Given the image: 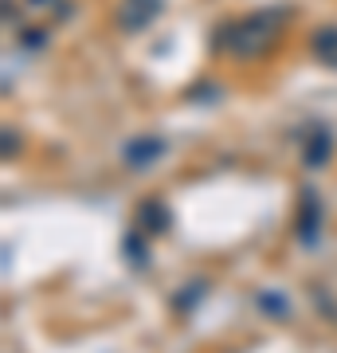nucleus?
Here are the masks:
<instances>
[{
	"mask_svg": "<svg viewBox=\"0 0 337 353\" xmlns=\"http://www.w3.org/2000/svg\"><path fill=\"white\" fill-rule=\"evenodd\" d=\"M204 294H208V283H204V279H192V283H185V287L173 294V310L176 314H192V310L204 303Z\"/></svg>",
	"mask_w": 337,
	"mask_h": 353,
	"instance_id": "nucleus-8",
	"label": "nucleus"
},
{
	"mask_svg": "<svg viewBox=\"0 0 337 353\" xmlns=\"http://www.w3.org/2000/svg\"><path fill=\"white\" fill-rule=\"evenodd\" d=\"M161 12H165V0H118L114 24L122 32H145Z\"/></svg>",
	"mask_w": 337,
	"mask_h": 353,
	"instance_id": "nucleus-2",
	"label": "nucleus"
},
{
	"mask_svg": "<svg viewBox=\"0 0 337 353\" xmlns=\"http://www.w3.org/2000/svg\"><path fill=\"white\" fill-rule=\"evenodd\" d=\"M43 43H48V32H39V28H28L24 32V48L36 51V48H43Z\"/></svg>",
	"mask_w": 337,
	"mask_h": 353,
	"instance_id": "nucleus-12",
	"label": "nucleus"
},
{
	"mask_svg": "<svg viewBox=\"0 0 337 353\" xmlns=\"http://www.w3.org/2000/svg\"><path fill=\"white\" fill-rule=\"evenodd\" d=\"M329 153H334V134L329 130H314L310 138L302 141V165L306 169H322L329 161Z\"/></svg>",
	"mask_w": 337,
	"mask_h": 353,
	"instance_id": "nucleus-6",
	"label": "nucleus"
},
{
	"mask_svg": "<svg viewBox=\"0 0 337 353\" xmlns=\"http://www.w3.org/2000/svg\"><path fill=\"white\" fill-rule=\"evenodd\" d=\"M138 228L145 236H165V232L173 228V212L165 208V201L150 196V201H141V208H138Z\"/></svg>",
	"mask_w": 337,
	"mask_h": 353,
	"instance_id": "nucleus-5",
	"label": "nucleus"
},
{
	"mask_svg": "<svg viewBox=\"0 0 337 353\" xmlns=\"http://www.w3.org/2000/svg\"><path fill=\"white\" fill-rule=\"evenodd\" d=\"M283 20H287L283 8H263V12H251L243 20H232L216 32V48H227L236 59H255L275 43Z\"/></svg>",
	"mask_w": 337,
	"mask_h": 353,
	"instance_id": "nucleus-1",
	"label": "nucleus"
},
{
	"mask_svg": "<svg viewBox=\"0 0 337 353\" xmlns=\"http://www.w3.org/2000/svg\"><path fill=\"white\" fill-rule=\"evenodd\" d=\"M12 153H20V134L4 130V157H12Z\"/></svg>",
	"mask_w": 337,
	"mask_h": 353,
	"instance_id": "nucleus-13",
	"label": "nucleus"
},
{
	"mask_svg": "<svg viewBox=\"0 0 337 353\" xmlns=\"http://www.w3.org/2000/svg\"><path fill=\"white\" fill-rule=\"evenodd\" d=\"M294 228H298V240L302 243H318V236H322V201H318L314 192H302Z\"/></svg>",
	"mask_w": 337,
	"mask_h": 353,
	"instance_id": "nucleus-4",
	"label": "nucleus"
},
{
	"mask_svg": "<svg viewBox=\"0 0 337 353\" xmlns=\"http://www.w3.org/2000/svg\"><path fill=\"white\" fill-rule=\"evenodd\" d=\"M314 303H318V310H322V314L337 318V306H334V299H325V290H322V287H314Z\"/></svg>",
	"mask_w": 337,
	"mask_h": 353,
	"instance_id": "nucleus-11",
	"label": "nucleus"
},
{
	"mask_svg": "<svg viewBox=\"0 0 337 353\" xmlns=\"http://www.w3.org/2000/svg\"><path fill=\"white\" fill-rule=\"evenodd\" d=\"M122 252H125V259H130V267H150V248H145V240H141V228L138 232H130L122 240Z\"/></svg>",
	"mask_w": 337,
	"mask_h": 353,
	"instance_id": "nucleus-10",
	"label": "nucleus"
},
{
	"mask_svg": "<svg viewBox=\"0 0 337 353\" xmlns=\"http://www.w3.org/2000/svg\"><path fill=\"white\" fill-rule=\"evenodd\" d=\"M165 138H157V134H145V138H134L130 145L122 150V161L130 165V169H150L157 157H165Z\"/></svg>",
	"mask_w": 337,
	"mask_h": 353,
	"instance_id": "nucleus-3",
	"label": "nucleus"
},
{
	"mask_svg": "<svg viewBox=\"0 0 337 353\" xmlns=\"http://www.w3.org/2000/svg\"><path fill=\"white\" fill-rule=\"evenodd\" d=\"M255 303H259V310L267 318H287L290 314V299L283 294V290H259V299H255Z\"/></svg>",
	"mask_w": 337,
	"mask_h": 353,
	"instance_id": "nucleus-9",
	"label": "nucleus"
},
{
	"mask_svg": "<svg viewBox=\"0 0 337 353\" xmlns=\"http://www.w3.org/2000/svg\"><path fill=\"white\" fill-rule=\"evenodd\" d=\"M310 51L318 55V63L337 67V24H322L310 36Z\"/></svg>",
	"mask_w": 337,
	"mask_h": 353,
	"instance_id": "nucleus-7",
	"label": "nucleus"
},
{
	"mask_svg": "<svg viewBox=\"0 0 337 353\" xmlns=\"http://www.w3.org/2000/svg\"><path fill=\"white\" fill-rule=\"evenodd\" d=\"M32 4H48V0H32Z\"/></svg>",
	"mask_w": 337,
	"mask_h": 353,
	"instance_id": "nucleus-14",
	"label": "nucleus"
}]
</instances>
